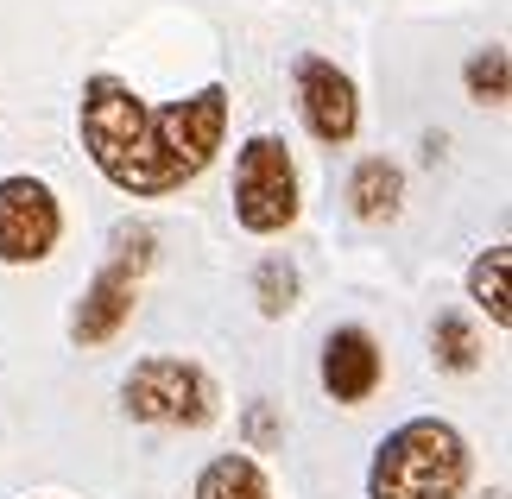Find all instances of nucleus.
Returning <instances> with one entry per match:
<instances>
[{
	"mask_svg": "<svg viewBox=\"0 0 512 499\" xmlns=\"http://www.w3.org/2000/svg\"><path fill=\"white\" fill-rule=\"evenodd\" d=\"M228 89L203 83L184 102H146L121 76H89L83 102H76V133H83L89 165L108 177L121 196H177L184 184H196L215 152L228 139Z\"/></svg>",
	"mask_w": 512,
	"mask_h": 499,
	"instance_id": "1",
	"label": "nucleus"
},
{
	"mask_svg": "<svg viewBox=\"0 0 512 499\" xmlns=\"http://www.w3.org/2000/svg\"><path fill=\"white\" fill-rule=\"evenodd\" d=\"M468 436L449 417H411L373 449L367 499H462L468 493Z\"/></svg>",
	"mask_w": 512,
	"mask_h": 499,
	"instance_id": "2",
	"label": "nucleus"
},
{
	"mask_svg": "<svg viewBox=\"0 0 512 499\" xmlns=\"http://www.w3.org/2000/svg\"><path fill=\"white\" fill-rule=\"evenodd\" d=\"M152 247H159V241H152L146 222H121V228H114L102 272L83 285V297H76V310H70V342L76 348H108L114 335L133 323V310H140V278L152 266Z\"/></svg>",
	"mask_w": 512,
	"mask_h": 499,
	"instance_id": "3",
	"label": "nucleus"
},
{
	"mask_svg": "<svg viewBox=\"0 0 512 499\" xmlns=\"http://www.w3.org/2000/svg\"><path fill=\"white\" fill-rule=\"evenodd\" d=\"M121 411L133 424H165V430H209L222 417V386L209 367L177 361V354H146L121 379Z\"/></svg>",
	"mask_w": 512,
	"mask_h": 499,
	"instance_id": "4",
	"label": "nucleus"
},
{
	"mask_svg": "<svg viewBox=\"0 0 512 499\" xmlns=\"http://www.w3.org/2000/svg\"><path fill=\"white\" fill-rule=\"evenodd\" d=\"M304 209V184H298V158L279 133H253L234 152V222L247 234H285Z\"/></svg>",
	"mask_w": 512,
	"mask_h": 499,
	"instance_id": "5",
	"label": "nucleus"
},
{
	"mask_svg": "<svg viewBox=\"0 0 512 499\" xmlns=\"http://www.w3.org/2000/svg\"><path fill=\"white\" fill-rule=\"evenodd\" d=\"M64 241V203L45 177H0V266H38Z\"/></svg>",
	"mask_w": 512,
	"mask_h": 499,
	"instance_id": "6",
	"label": "nucleus"
},
{
	"mask_svg": "<svg viewBox=\"0 0 512 499\" xmlns=\"http://www.w3.org/2000/svg\"><path fill=\"white\" fill-rule=\"evenodd\" d=\"M291 89H298V121L317 146H348L361 133V89L336 57L304 51L298 70H291Z\"/></svg>",
	"mask_w": 512,
	"mask_h": 499,
	"instance_id": "7",
	"label": "nucleus"
},
{
	"mask_svg": "<svg viewBox=\"0 0 512 499\" xmlns=\"http://www.w3.org/2000/svg\"><path fill=\"white\" fill-rule=\"evenodd\" d=\"M386 386V354L373 342V329L342 323L323 335V392L336 405H367L373 392Z\"/></svg>",
	"mask_w": 512,
	"mask_h": 499,
	"instance_id": "8",
	"label": "nucleus"
},
{
	"mask_svg": "<svg viewBox=\"0 0 512 499\" xmlns=\"http://www.w3.org/2000/svg\"><path fill=\"white\" fill-rule=\"evenodd\" d=\"M348 209H354V222H367V228L399 222V209H405V171L392 165V158H361L354 177H348Z\"/></svg>",
	"mask_w": 512,
	"mask_h": 499,
	"instance_id": "9",
	"label": "nucleus"
},
{
	"mask_svg": "<svg viewBox=\"0 0 512 499\" xmlns=\"http://www.w3.org/2000/svg\"><path fill=\"white\" fill-rule=\"evenodd\" d=\"M506 266H512V247L494 241L487 253H475L468 266V304H475L494 329H512V297H506Z\"/></svg>",
	"mask_w": 512,
	"mask_h": 499,
	"instance_id": "10",
	"label": "nucleus"
},
{
	"mask_svg": "<svg viewBox=\"0 0 512 499\" xmlns=\"http://www.w3.org/2000/svg\"><path fill=\"white\" fill-rule=\"evenodd\" d=\"M196 499H272V481L253 455H215L196 474Z\"/></svg>",
	"mask_w": 512,
	"mask_h": 499,
	"instance_id": "11",
	"label": "nucleus"
},
{
	"mask_svg": "<svg viewBox=\"0 0 512 499\" xmlns=\"http://www.w3.org/2000/svg\"><path fill=\"white\" fill-rule=\"evenodd\" d=\"M298 291H304V278H298V266H291L285 253H272V259L253 266V304H260L266 323H279V316L298 310Z\"/></svg>",
	"mask_w": 512,
	"mask_h": 499,
	"instance_id": "12",
	"label": "nucleus"
},
{
	"mask_svg": "<svg viewBox=\"0 0 512 499\" xmlns=\"http://www.w3.org/2000/svg\"><path fill=\"white\" fill-rule=\"evenodd\" d=\"M430 354H437L443 373H475L481 367V335H475V323H468L462 310H443L437 329H430Z\"/></svg>",
	"mask_w": 512,
	"mask_h": 499,
	"instance_id": "13",
	"label": "nucleus"
},
{
	"mask_svg": "<svg viewBox=\"0 0 512 499\" xmlns=\"http://www.w3.org/2000/svg\"><path fill=\"white\" fill-rule=\"evenodd\" d=\"M462 83H468V102H481V108H506V95H512V64H506V45H487V51L468 57Z\"/></svg>",
	"mask_w": 512,
	"mask_h": 499,
	"instance_id": "14",
	"label": "nucleus"
},
{
	"mask_svg": "<svg viewBox=\"0 0 512 499\" xmlns=\"http://www.w3.org/2000/svg\"><path fill=\"white\" fill-rule=\"evenodd\" d=\"M279 417H272V405H266V398H260V405H247V443L253 449H272V443H279Z\"/></svg>",
	"mask_w": 512,
	"mask_h": 499,
	"instance_id": "15",
	"label": "nucleus"
}]
</instances>
